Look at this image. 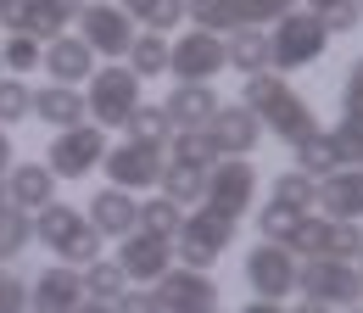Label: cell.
I'll return each mask as SVG.
<instances>
[{"instance_id":"obj_34","label":"cell","mask_w":363,"mask_h":313,"mask_svg":"<svg viewBox=\"0 0 363 313\" xmlns=\"http://www.w3.org/2000/svg\"><path fill=\"white\" fill-rule=\"evenodd\" d=\"M28 246H34V219L17 213V207H0V263L23 258Z\"/></svg>"},{"instance_id":"obj_2","label":"cell","mask_w":363,"mask_h":313,"mask_svg":"<svg viewBox=\"0 0 363 313\" xmlns=\"http://www.w3.org/2000/svg\"><path fill=\"white\" fill-rule=\"evenodd\" d=\"M34 246H45L50 258L67 263V268H90L95 258H106L101 252L106 241L90 229L84 207H73V202H50V207L34 213Z\"/></svg>"},{"instance_id":"obj_55","label":"cell","mask_w":363,"mask_h":313,"mask_svg":"<svg viewBox=\"0 0 363 313\" xmlns=\"http://www.w3.org/2000/svg\"><path fill=\"white\" fill-rule=\"evenodd\" d=\"M0 73H6V67H0Z\"/></svg>"},{"instance_id":"obj_50","label":"cell","mask_w":363,"mask_h":313,"mask_svg":"<svg viewBox=\"0 0 363 313\" xmlns=\"http://www.w3.org/2000/svg\"><path fill=\"white\" fill-rule=\"evenodd\" d=\"M318 6H330V0H308V6H302V11H318Z\"/></svg>"},{"instance_id":"obj_33","label":"cell","mask_w":363,"mask_h":313,"mask_svg":"<svg viewBox=\"0 0 363 313\" xmlns=\"http://www.w3.org/2000/svg\"><path fill=\"white\" fill-rule=\"evenodd\" d=\"M168 163H184V168H213L218 163V151H213V140H207V129H184L168 140Z\"/></svg>"},{"instance_id":"obj_26","label":"cell","mask_w":363,"mask_h":313,"mask_svg":"<svg viewBox=\"0 0 363 313\" xmlns=\"http://www.w3.org/2000/svg\"><path fill=\"white\" fill-rule=\"evenodd\" d=\"M179 224H184V207H174L168 196H140V207H135V229L140 235H151V241H168L174 246V235H179Z\"/></svg>"},{"instance_id":"obj_49","label":"cell","mask_w":363,"mask_h":313,"mask_svg":"<svg viewBox=\"0 0 363 313\" xmlns=\"http://www.w3.org/2000/svg\"><path fill=\"white\" fill-rule=\"evenodd\" d=\"M73 313H112V302H90V297H84V302H79Z\"/></svg>"},{"instance_id":"obj_11","label":"cell","mask_w":363,"mask_h":313,"mask_svg":"<svg viewBox=\"0 0 363 313\" xmlns=\"http://www.w3.org/2000/svg\"><path fill=\"white\" fill-rule=\"evenodd\" d=\"M135 23L118 11V0H90L84 11H79V40L95 50V62L106 56V62H123L129 56V45H135Z\"/></svg>"},{"instance_id":"obj_4","label":"cell","mask_w":363,"mask_h":313,"mask_svg":"<svg viewBox=\"0 0 363 313\" xmlns=\"http://www.w3.org/2000/svg\"><path fill=\"white\" fill-rule=\"evenodd\" d=\"M257 163L252 157H218L213 168H207V196H201V207L207 213H218V219L240 224L252 207H257Z\"/></svg>"},{"instance_id":"obj_7","label":"cell","mask_w":363,"mask_h":313,"mask_svg":"<svg viewBox=\"0 0 363 313\" xmlns=\"http://www.w3.org/2000/svg\"><path fill=\"white\" fill-rule=\"evenodd\" d=\"M296 291L308 302H324V308H358L363 302V274L352 263H330V258H308L296 263Z\"/></svg>"},{"instance_id":"obj_13","label":"cell","mask_w":363,"mask_h":313,"mask_svg":"<svg viewBox=\"0 0 363 313\" xmlns=\"http://www.w3.org/2000/svg\"><path fill=\"white\" fill-rule=\"evenodd\" d=\"M151 291H157L162 313H213V308H218V297H224L213 274H201V268H179V263L168 268Z\"/></svg>"},{"instance_id":"obj_46","label":"cell","mask_w":363,"mask_h":313,"mask_svg":"<svg viewBox=\"0 0 363 313\" xmlns=\"http://www.w3.org/2000/svg\"><path fill=\"white\" fill-rule=\"evenodd\" d=\"M11 163H17V151H11V134L0 129V174H6V168H11Z\"/></svg>"},{"instance_id":"obj_22","label":"cell","mask_w":363,"mask_h":313,"mask_svg":"<svg viewBox=\"0 0 363 313\" xmlns=\"http://www.w3.org/2000/svg\"><path fill=\"white\" fill-rule=\"evenodd\" d=\"M34 118L50 123V129H79V123H90V112H84V89H67V84H40L34 89Z\"/></svg>"},{"instance_id":"obj_17","label":"cell","mask_w":363,"mask_h":313,"mask_svg":"<svg viewBox=\"0 0 363 313\" xmlns=\"http://www.w3.org/2000/svg\"><path fill=\"white\" fill-rule=\"evenodd\" d=\"M118 268H123V280L129 285H157L168 268H174V246L168 241H151V235H123L118 241Z\"/></svg>"},{"instance_id":"obj_16","label":"cell","mask_w":363,"mask_h":313,"mask_svg":"<svg viewBox=\"0 0 363 313\" xmlns=\"http://www.w3.org/2000/svg\"><path fill=\"white\" fill-rule=\"evenodd\" d=\"M207 140H213L218 157H252L257 140H263V123H257L240 101H224V106L213 112V123H207Z\"/></svg>"},{"instance_id":"obj_36","label":"cell","mask_w":363,"mask_h":313,"mask_svg":"<svg viewBox=\"0 0 363 313\" xmlns=\"http://www.w3.org/2000/svg\"><path fill=\"white\" fill-rule=\"evenodd\" d=\"M28 118H34V89L23 79H11V73H0V129L28 123Z\"/></svg>"},{"instance_id":"obj_44","label":"cell","mask_w":363,"mask_h":313,"mask_svg":"<svg viewBox=\"0 0 363 313\" xmlns=\"http://www.w3.org/2000/svg\"><path fill=\"white\" fill-rule=\"evenodd\" d=\"M112 313H162V302H157L151 285H129V291L112 302Z\"/></svg>"},{"instance_id":"obj_40","label":"cell","mask_w":363,"mask_h":313,"mask_svg":"<svg viewBox=\"0 0 363 313\" xmlns=\"http://www.w3.org/2000/svg\"><path fill=\"white\" fill-rule=\"evenodd\" d=\"M313 17H318V28H324L330 40H335V34H358V23H363L358 0H330V6H318Z\"/></svg>"},{"instance_id":"obj_45","label":"cell","mask_w":363,"mask_h":313,"mask_svg":"<svg viewBox=\"0 0 363 313\" xmlns=\"http://www.w3.org/2000/svg\"><path fill=\"white\" fill-rule=\"evenodd\" d=\"M6 34H28V0H0V40Z\"/></svg>"},{"instance_id":"obj_32","label":"cell","mask_w":363,"mask_h":313,"mask_svg":"<svg viewBox=\"0 0 363 313\" xmlns=\"http://www.w3.org/2000/svg\"><path fill=\"white\" fill-rule=\"evenodd\" d=\"M252 219H257V235H263L269 246H291L296 224L308 219V213H296V207H279V202H269V207H252Z\"/></svg>"},{"instance_id":"obj_1","label":"cell","mask_w":363,"mask_h":313,"mask_svg":"<svg viewBox=\"0 0 363 313\" xmlns=\"http://www.w3.org/2000/svg\"><path fill=\"white\" fill-rule=\"evenodd\" d=\"M240 106H246L269 134H279L291 151H296L308 134H318L313 101L291 84V79H279V73H252V79H246V95H240Z\"/></svg>"},{"instance_id":"obj_27","label":"cell","mask_w":363,"mask_h":313,"mask_svg":"<svg viewBox=\"0 0 363 313\" xmlns=\"http://www.w3.org/2000/svg\"><path fill=\"white\" fill-rule=\"evenodd\" d=\"M157 196H168L174 207H201V196H207V174L201 168H184V163H168L162 179H157Z\"/></svg>"},{"instance_id":"obj_53","label":"cell","mask_w":363,"mask_h":313,"mask_svg":"<svg viewBox=\"0 0 363 313\" xmlns=\"http://www.w3.org/2000/svg\"><path fill=\"white\" fill-rule=\"evenodd\" d=\"M213 313H224V308H213Z\"/></svg>"},{"instance_id":"obj_28","label":"cell","mask_w":363,"mask_h":313,"mask_svg":"<svg viewBox=\"0 0 363 313\" xmlns=\"http://www.w3.org/2000/svg\"><path fill=\"white\" fill-rule=\"evenodd\" d=\"M341 168V151H335V140H330V129H318V134H308L302 145H296V174H308L318 185V179H330Z\"/></svg>"},{"instance_id":"obj_52","label":"cell","mask_w":363,"mask_h":313,"mask_svg":"<svg viewBox=\"0 0 363 313\" xmlns=\"http://www.w3.org/2000/svg\"><path fill=\"white\" fill-rule=\"evenodd\" d=\"M341 313H363V302H358V308H341Z\"/></svg>"},{"instance_id":"obj_54","label":"cell","mask_w":363,"mask_h":313,"mask_svg":"<svg viewBox=\"0 0 363 313\" xmlns=\"http://www.w3.org/2000/svg\"><path fill=\"white\" fill-rule=\"evenodd\" d=\"M358 11H363V0H358Z\"/></svg>"},{"instance_id":"obj_30","label":"cell","mask_w":363,"mask_h":313,"mask_svg":"<svg viewBox=\"0 0 363 313\" xmlns=\"http://www.w3.org/2000/svg\"><path fill=\"white\" fill-rule=\"evenodd\" d=\"M123 129H129V140H135V145H162V151H168V140H174V123H168L162 101H140L135 118H129Z\"/></svg>"},{"instance_id":"obj_51","label":"cell","mask_w":363,"mask_h":313,"mask_svg":"<svg viewBox=\"0 0 363 313\" xmlns=\"http://www.w3.org/2000/svg\"><path fill=\"white\" fill-rule=\"evenodd\" d=\"M352 268H358V274H363V252H358V258H352Z\"/></svg>"},{"instance_id":"obj_48","label":"cell","mask_w":363,"mask_h":313,"mask_svg":"<svg viewBox=\"0 0 363 313\" xmlns=\"http://www.w3.org/2000/svg\"><path fill=\"white\" fill-rule=\"evenodd\" d=\"M285 313H335V308H324V302H308V297H302L296 308H285Z\"/></svg>"},{"instance_id":"obj_42","label":"cell","mask_w":363,"mask_h":313,"mask_svg":"<svg viewBox=\"0 0 363 313\" xmlns=\"http://www.w3.org/2000/svg\"><path fill=\"white\" fill-rule=\"evenodd\" d=\"M0 313H28V280L0 268Z\"/></svg>"},{"instance_id":"obj_20","label":"cell","mask_w":363,"mask_h":313,"mask_svg":"<svg viewBox=\"0 0 363 313\" xmlns=\"http://www.w3.org/2000/svg\"><path fill=\"white\" fill-rule=\"evenodd\" d=\"M135 207L140 196H129V190H118V185H101L90 196V229L101 235V241H123V235H135Z\"/></svg>"},{"instance_id":"obj_25","label":"cell","mask_w":363,"mask_h":313,"mask_svg":"<svg viewBox=\"0 0 363 313\" xmlns=\"http://www.w3.org/2000/svg\"><path fill=\"white\" fill-rule=\"evenodd\" d=\"M118 11L140 23V34H162V40L184 23V0H118Z\"/></svg>"},{"instance_id":"obj_8","label":"cell","mask_w":363,"mask_h":313,"mask_svg":"<svg viewBox=\"0 0 363 313\" xmlns=\"http://www.w3.org/2000/svg\"><path fill=\"white\" fill-rule=\"evenodd\" d=\"M168 73L174 84H213L224 73V34L184 28L179 40H168Z\"/></svg>"},{"instance_id":"obj_35","label":"cell","mask_w":363,"mask_h":313,"mask_svg":"<svg viewBox=\"0 0 363 313\" xmlns=\"http://www.w3.org/2000/svg\"><path fill=\"white\" fill-rule=\"evenodd\" d=\"M40 56H45V45L28 40V34H6V40H0V67H6L11 79H23V73H40Z\"/></svg>"},{"instance_id":"obj_38","label":"cell","mask_w":363,"mask_h":313,"mask_svg":"<svg viewBox=\"0 0 363 313\" xmlns=\"http://www.w3.org/2000/svg\"><path fill=\"white\" fill-rule=\"evenodd\" d=\"M302 0H235V23L240 28H274L279 17H291Z\"/></svg>"},{"instance_id":"obj_43","label":"cell","mask_w":363,"mask_h":313,"mask_svg":"<svg viewBox=\"0 0 363 313\" xmlns=\"http://www.w3.org/2000/svg\"><path fill=\"white\" fill-rule=\"evenodd\" d=\"M341 112H347V118H363V56L347 67V79H341Z\"/></svg>"},{"instance_id":"obj_47","label":"cell","mask_w":363,"mask_h":313,"mask_svg":"<svg viewBox=\"0 0 363 313\" xmlns=\"http://www.w3.org/2000/svg\"><path fill=\"white\" fill-rule=\"evenodd\" d=\"M240 313H285V302H263V297H252Z\"/></svg>"},{"instance_id":"obj_18","label":"cell","mask_w":363,"mask_h":313,"mask_svg":"<svg viewBox=\"0 0 363 313\" xmlns=\"http://www.w3.org/2000/svg\"><path fill=\"white\" fill-rule=\"evenodd\" d=\"M40 67L50 73V84L79 89V84H90V73L101 62H95V50L79 40V34H56V40L45 45V56H40Z\"/></svg>"},{"instance_id":"obj_12","label":"cell","mask_w":363,"mask_h":313,"mask_svg":"<svg viewBox=\"0 0 363 313\" xmlns=\"http://www.w3.org/2000/svg\"><path fill=\"white\" fill-rule=\"evenodd\" d=\"M246 285H252V297H263V302H285V297H296V258L285 252V246H269V241H257L252 252H246Z\"/></svg>"},{"instance_id":"obj_21","label":"cell","mask_w":363,"mask_h":313,"mask_svg":"<svg viewBox=\"0 0 363 313\" xmlns=\"http://www.w3.org/2000/svg\"><path fill=\"white\" fill-rule=\"evenodd\" d=\"M218 106H224V101H218V89H213V84H174V89H168V101H162V112H168L174 134L207 129Z\"/></svg>"},{"instance_id":"obj_10","label":"cell","mask_w":363,"mask_h":313,"mask_svg":"<svg viewBox=\"0 0 363 313\" xmlns=\"http://www.w3.org/2000/svg\"><path fill=\"white\" fill-rule=\"evenodd\" d=\"M101 163H106V129H95V123L62 129L45 145V168L56 174V185H62V179H90Z\"/></svg>"},{"instance_id":"obj_23","label":"cell","mask_w":363,"mask_h":313,"mask_svg":"<svg viewBox=\"0 0 363 313\" xmlns=\"http://www.w3.org/2000/svg\"><path fill=\"white\" fill-rule=\"evenodd\" d=\"M224 67L229 73H269V28H235L224 34Z\"/></svg>"},{"instance_id":"obj_9","label":"cell","mask_w":363,"mask_h":313,"mask_svg":"<svg viewBox=\"0 0 363 313\" xmlns=\"http://www.w3.org/2000/svg\"><path fill=\"white\" fill-rule=\"evenodd\" d=\"M162 168H168V151H162V145H135V140L106 145V163H101L106 185H118V190H129V196H151L157 179H162Z\"/></svg>"},{"instance_id":"obj_24","label":"cell","mask_w":363,"mask_h":313,"mask_svg":"<svg viewBox=\"0 0 363 313\" xmlns=\"http://www.w3.org/2000/svg\"><path fill=\"white\" fill-rule=\"evenodd\" d=\"M90 0H28V40L50 45L56 34H67V23H79Z\"/></svg>"},{"instance_id":"obj_31","label":"cell","mask_w":363,"mask_h":313,"mask_svg":"<svg viewBox=\"0 0 363 313\" xmlns=\"http://www.w3.org/2000/svg\"><path fill=\"white\" fill-rule=\"evenodd\" d=\"M79 274H84V297H90V302H118V297L129 291V280H123L118 258H95V263L79 268Z\"/></svg>"},{"instance_id":"obj_39","label":"cell","mask_w":363,"mask_h":313,"mask_svg":"<svg viewBox=\"0 0 363 313\" xmlns=\"http://www.w3.org/2000/svg\"><path fill=\"white\" fill-rule=\"evenodd\" d=\"M363 252V229L358 224H330L324 219V252L318 258H330V263H352Z\"/></svg>"},{"instance_id":"obj_29","label":"cell","mask_w":363,"mask_h":313,"mask_svg":"<svg viewBox=\"0 0 363 313\" xmlns=\"http://www.w3.org/2000/svg\"><path fill=\"white\" fill-rule=\"evenodd\" d=\"M123 67L135 73L140 84H145V79H162V73H168V40H162V34H135Z\"/></svg>"},{"instance_id":"obj_41","label":"cell","mask_w":363,"mask_h":313,"mask_svg":"<svg viewBox=\"0 0 363 313\" xmlns=\"http://www.w3.org/2000/svg\"><path fill=\"white\" fill-rule=\"evenodd\" d=\"M330 140L341 151V168H363V118H341L330 129Z\"/></svg>"},{"instance_id":"obj_14","label":"cell","mask_w":363,"mask_h":313,"mask_svg":"<svg viewBox=\"0 0 363 313\" xmlns=\"http://www.w3.org/2000/svg\"><path fill=\"white\" fill-rule=\"evenodd\" d=\"M84 302V274L67 263H45L40 280H28V313H73Z\"/></svg>"},{"instance_id":"obj_19","label":"cell","mask_w":363,"mask_h":313,"mask_svg":"<svg viewBox=\"0 0 363 313\" xmlns=\"http://www.w3.org/2000/svg\"><path fill=\"white\" fill-rule=\"evenodd\" d=\"M56 202V174H50L45 163H11L6 168V207H17V213H40Z\"/></svg>"},{"instance_id":"obj_3","label":"cell","mask_w":363,"mask_h":313,"mask_svg":"<svg viewBox=\"0 0 363 313\" xmlns=\"http://www.w3.org/2000/svg\"><path fill=\"white\" fill-rule=\"evenodd\" d=\"M324 50H330V34L318 28L313 11L296 6L291 17H279V23L269 28V73L285 79V73H296V67H313Z\"/></svg>"},{"instance_id":"obj_37","label":"cell","mask_w":363,"mask_h":313,"mask_svg":"<svg viewBox=\"0 0 363 313\" xmlns=\"http://www.w3.org/2000/svg\"><path fill=\"white\" fill-rule=\"evenodd\" d=\"M269 202H279V207H296V213H313V179H308V174H296V168L274 174Z\"/></svg>"},{"instance_id":"obj_15","label":"cell","mask_w":363,"mask_h":313,"mask_svg":"<svg viewBox=\"0 0 363 313\" xmlns=\"http://www.w3.org/2000/svg\"><path fill=\"white\" fill-rule=\"evenodd\" d=\"M313 207L330 224H358L363 219V168H335L330 179L313 185Z\"/></svg>"},{"instance_id":"obj_5","label":"cell","mask_w":363,"mask_h":313,"mask_svg":"<svg viewBox=\"0 0 363 313\" xmlns=\"http://www.w3.org/2000/svg\"><path fill=\"white\" fill-rule=\"evenodd\" d=\"M140 106V79L123 67V62H106L90 73V89H84V112H90L95 129H123Z\"/></svg>"},{"instance_id":"obj_6","label":"cell","mask_w":363,"mask_h":313,"mask_svg":"<svg viewBox=\"0 0 363 313\" xmlns=\"http://www.w3.org/2000/svg\"><path fill=\"white\" fill-rule=\"evenodd\" d=\"M229 246H235V224L218 219V213H207V207H190L184 224H179V235H174V263L213 274V263L224 258Z\"/></svg>"}]
</instances>
